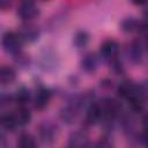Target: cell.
Returning a JSON list of instances; mask_svg holds the SVG:
<instances>
[{
	"label": "cell",
	"instance_id": "1",
	"mask_svg": "<svg viewBox=\"0 0 148 148\" xmlns=\"http://www.w3.org/2000/svg\"><path fill=\"white\" fill-rule=\"evenodd\" d=\"M21 37L13 31H8L2 37V46L3 50L8 53L17 54L21 52Z\"/></svg>",
	"mask_w": 148,
	"mask_h": 148
},
{
	"label": "cell",
	"instance_id": "2",
	"mask_svg": "<svg viewBox=\"0 0 148 148\" xmlns=\"http://www.w3.org/2000/svg\"><path fill=\"white\" fill-rule=\"evenodd\" d=\"M39 14V9L32 1H23L17 7V16L23 21H30Z\"/></svg>",
	"mask_w": 148,
	"mask_h": 148
},
{
	"label": "cell",
	"instance_id": "3",
	"mask_svg": "<svg viewBox=\"0 0 148 148\" xmlns=\"http://www.w3.org/2000/svg\"><path fill=\"white\" fill-rule=\"evenodd\" d=\"M118 51H119V46H118L117 42H114V40H112V39L105 40V42L101 45V49H99L101 56H102L104 59H108V60H110V61L117 58Z\"/></svg>",
	"mask_w": 148,
	"mask_h": 148
},
{
	"label": "cell",
	"instance_id": "4",
	"mask_svg": "<svg viewBox=\"0 0 148 148\" xmlns=\"http://www.w3.org/2000/svg\"><path fill=\"white\" fill-rule=\"evenodd\" d=\"M39 136L44 143H52L57 136V127L50 123H44L39 126Z\"/></svg>",
	"mask_w": 148,
	"mask_h": 148
},
{
	"label": "cell",
	"instance_id": "5",
	"mask_svg": "<svg viewBox=\"0 0 148 148\" xmlns=\"http://www.w3.org/2000/svg\"><path fill=\"white\" fill-rule=\"evenodd\" d=\"M102 113L105 116H114L120 110V104L113 98H104L99 104Z\"/></svg>",
	"mask_w": 148,
	"mask_h": 148
},
{
	"label": "cell",
	"instance_id": "6",
	"mask_svg": "<svg viewBox=\"0 0 148 148\" xmlns=\"http://www.w3.org/2000/svg\"><path fill=\"white\" fill-rule=\"evenodd\" d=\"M117 91H118V95L120 97L130 99L131 97H133L134 95L138 94V87H135L131 81L126 80V81H124V82H121L119 84Z\"/></svg>",
	"mask_w": 148,
	"mask_h": 148
},
{
	"label": "cell",
	"instance_id": "7",
	"mask_svg": "<svg viewBox=\"0 0 148 148\" xmlns=\"http://www.w3.org/2000/svg\"><path fill=\"white\" fill-rule=\"evenodd\" d=\"M76 116H77V103L69 104V105L62 108L60 111V118L67 124L73 123L75 120Z\"/></svg>",
	"mask_w": 148,
	"mask_h": 148
},
{
	"label": "cell",
	"instance_id": "8",
	"mask_svg": "<svg viewBox=\"0 0 148 148\" xmlns=\"http://www.w3.org/2000/svg\"><path fill=\"white\" fill-rule=\"evenodd\" d=\"M38 36H39V30L37 29L36 25H32V24L23 25L20 31V37L28 42H32V40L37 39Z\"/></svg>",
	"mask_w": 148,
	"mask_h": 148
},
{
	"label": "cell",
	"instance_id": "9",
	"mask_svg": "<svg viewBox=\"0 0 148 148\" xmlns=\"http://www.w3.org/2000/svg\"><path fill=\"white\" fill-rule=\"evenodd\" d=\"M50 98H51L50 90L49 89H45V88H40L37 91L36 97H35V106L37 109H44L49 104Z\"/></svg>",
	"mask_w": 148,
	"mask_h": 148
},
{
	"label": "cell",
	"instance_id": "10",
	"mask_svg": "<svg viewBox=\"0 0 148 148\" xmlns=\"http://www.w3.org/2000/svg\"><path fill=\"white\" fill-rule=\"evenodd\" d=\"M81 67L86 72H94L97 67V58L94 53H87L81 59Z\"/></svg>",
	"mask_w": 148,
	"mask_h": 148
},
{
	"label": "cell",
	"instance_id": "11",
	"mask_svg": "<svg viewBox=\"0 0 148 148\" xmlns=\"http://www.w3.org/2000/svg\"><path fill=\"white\" fill-rule=\"evenodd\" d=\"M102 110L99 108V104H90L87 110V120L90 124H94L99 120L102 117Z\"/></svg>",
	"mask_w": 148,
	"mask_h": 148
},
{
	"label": "cell",
	"instance_id": "12",
	"mask_svg": "<svg viewBox=\"0 0 148 148\" xmlns=\"http://www.w3.org/2000/svg\"><path fill=\"white\" fill-rule=\"evenodd\" d=\"M15 71L9 66H2L0 69V81L2 84L12 83L15 80Z\"/></svg>",
	"mask_w": 148,
	"mask_h": 148
},
{
	"label": "cell",
	"instance_id": "13",
	"mask_svg": "<svg viewBox=\"0 0 148 148\" xmlns=\"http://www.w3.org/2000/svg\"><path fill=\"white\" fill-rule=\"evenodd\" d=\"M87 146V138L84 134L76 132L72 134L69 139V148H86Z\"/></svg>",
	"mask_w": 148,
	"mask_h": 148
},
{
	"label": "cell",
	"instance_id": "14",
	"mask_svg": "<svg viewBox=\"0 0 148 148\" xmlns=\"http://www.w3.org/2000/svg\"><path fill=\"white\" fill-rule=\"evenodd\" d=\"M73 43H74V45L77 49H82V47L88 45V43H89V35L86 31L80 30V31L75 32V35L73 37Z\"/></svg>",
	"mask_w": 148,
	"mask_h": 148
},
{
	"label": "cell",
	"instance_id": "15",
	"mask_svg": "<svg viewBox=\"0 0 148 148\" xmlns=\"http://www.w3.org/2000/svg\"><path fill=\"white\" fill-rule=\"evenodd\" d=\"M14 114H15V118H16L18 125H27L30 121V119H31L30 111L28 109L23 108V106H21L20 109H17Z\"/></svg>",
	"mask_w": 148,
	"mask_h": 148
},
{
	"label": "cell",
	"instance_id": "16",
	"mask_svg": "<svg viewBox=\"0 0 148 148\" xmlns=\"http://www.w3.org/2000/svg\"><path fill=\"white\" fill-rule=\"evenodd\" d=\"M1 125H2L3 128H6L8 131H13L16 127V125H18V124H17V120L15 118V114L5 113L1 117Z\"/></svg>",
	"mask_w": 148,
	"mask_h": 148
},
{
	"label": "cell",
	"instance_id": "17",
	"mask_svg": "<svg viewBox=\"0 0 148 148\" xmlns=\"http://www.w3.org/2000/svg\"><path fill=\"white\" fill-rule=\"evenodd\" d=\"M141 56H142L141 45H140L139 42L134 40V42L130 45V47H128V57H130L133 61H138V60H140Z\"/></svg>",
	"mask_w": 148,
	"mask_h": 148
},
{
	"label": "cell",
	"instance_id": "18",
	"mask_svg": "<svg viewBox=\"0 0 148 148\" xmlns=\"http://www.w3.org/2000/svg\"><path fill=\"white\" fill-rule=\"evenodd\" d=\"M17 148H37V145L30 134H22L18 139Z\"/></svg>",
	"mask_w": 148,
	"mask_h": 148
},
{
	"label": "cell",
	"instance_id": "19",
	"mask_svg": "<svg viewBox=\"0 0 148 148\" xmlns=\"http://www.w3.org/2000/svg\"><path fill=\"white\" fill-rule=\"evenodd\" d=\"M138 24L139 22L134 17H125L120 23V28L125 32H132L138 29Z\"/></svg>",
	"mask_w": 148,
	"mask_h": 148
},
{
	"label": "cell",
	"instance_id": "20",
	"mask_svg": "<svg viewBox=\"0 0 148 148\" xmlns=\"http://www.w3.org/2000/svg\"><path fill=\"white\" fill-rule=\"evenodd\" d=\"M15 99L18 104L21 105H24L25 103L29 102L30 99V92L27 88H20L17 91H16V95H15Z\"/></svg>",
	"mask_w": 148,
	"mask_h": 148
},
{
	"label": "cell",
	"instance_id": "21",
	"mask_svg": "<svg viewBox=\"0 0 148 148\" xmlns=\"http://www.w3.org/2000/svg\"><path fill=\"white\" fill-rule=\"evenodd\" d=\"M138 91L142 98H148V81L142 82L141 86L138 88Z\"/></svg>",
	"mask_w": 148,
	"mask_h": 148
},
{
	"label": "cell",
	"instance_id": "22",
	"mask_svg": "<svg viewBox=\"0 0 148 148\" xmlns=\"http://www.w3.org/2000/svg\"><path fill=\"white\" fill-rule=\"evenodd\" d=\"M138 30L141 32V34H143V35H148V20H145V21H141V22H139V24H138Z\"/></svg>",
	"mask_w": 148,
	"mask_h": 148
},
{
	"label": "cell",
	"instance_id": "23",
	"mask_svg": "<svg viewBox=\"0 0 148 148\" xmlns=\"http://www.w3.org/2000/svg\"><path fill=\"white\" fill-rule=\"evenodd\" d=\"M15 56L17 57V58L15 59L17 64H20V65H27V64L29 62V59H28L24 54H22L21 52H20V53H17V54H15Z\"/></svg>",
	"mask_w": 148,
	"mask_h": 148
},
{
	"label": "cell",
	"instance_id": "24",
	"mask_svg": "<svg viewBox=\"0 0 148 148\" xmlns=\"http://www.w3.org/2000/svg\"><path fill=\"white\" fill-rule=\"evenodd\" d=\"M95 148H112V145L108 140H99L96 143V147Z\"/></svg>",
	"mask_w": 148,
	"mask_h": 148
},
{
	"label": "cell",
	"instance_id": "25",
	"mask_svg": "<svg viewBox=\"0 0 148 148\" xmlns=\"http://www.w3.org/2000/svg\"><path fill=\"white\" fill-rule=\"evenodd\" d=\"M8 102L10 103V96H9V95H2V96H1V104L5 105V104H7Z\"/></svg>",
	"mask_w": 148,
	"mask_h": 148
},
{
	"label": "cell",
	"instance_id": "26",
	"mask_svg": "<svg viewBox=\"0 0 148 148\" xmlns=\"http://www.w3.org/2000/svg\"><path fill=\"white\" fill-rule=\"evenodd\" d=\"M143 126H145V128L148 131V114H146V116L143 117Z\"/></svg>",
	"mask_w": 148,
	"mask_h": 148
},
{
	"label": "cell",
	"instance_id": "27",
	"mask_svg": "<svg viewBox=\"0 0 148 148\" xmlns=\"http://www.w3.org/2000/svg\"><path fill=\"white\" fill-rule=\"evenodd\" d=\"M6 6H9V2H6L5 0H1V1H0V7H1L2 9H5Z\"/></svg>",
	"mask_w": 148,
	"mask_h": 148
},
{
	"label": "cell",
	"instance_id": "28",
	"mask_svg": "<svg viewBox=\"0 0 148 148\" xmlns=\"http://www.w3.org/2000/svg\"><path fill=\"white\" fill-rule=\"evenodd\" d=\"M143 15L146 16V18L148 20V2H147V6H146V8L143 9Z\"/></svg>",
	"mask_w": 148,
	"mask_h": 148
},
{
	"label": "cell",
	"instance_id": "29",
	"mask_svg": "<svg viewBox=\"0 0 148 148\" xmlns=\"http://www.w3.org/2000/svg\"><path fill=\"white\" fill-rule=\"evenodd\" d=\"M145 45H146V47H147V50H148V35L146 36V40H145Z\"/></svg>",
	"mask_w": 148,
	"mask_h": 148
}]
</instances>
